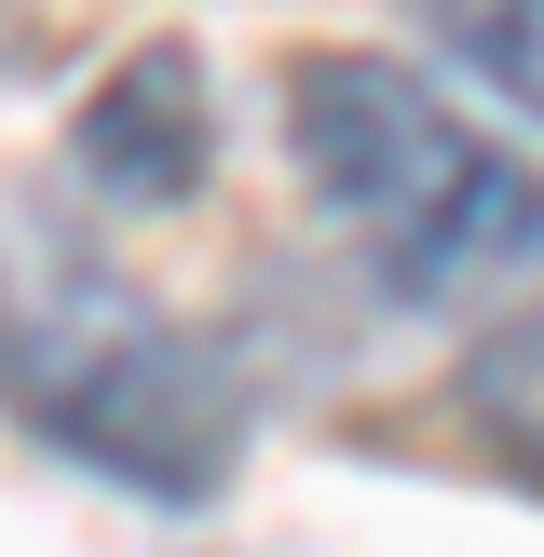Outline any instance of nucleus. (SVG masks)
Wrapping results in <instances>:
<instances>
[{
    "label": "nucleus",
    "instance_id": "1",
    "mask_svg": "<svg viewBox=\"0 0 544 557\" xmlns=\"http://www.w3.org/2000/svg\"><path fill=\"white\" fill-rule=\"evenodd\" d=\"M286 150L313 177V218L354 245V272L395 313H462L544 272V163H517L395 54H299Z\"/></svg>",
    "mask_w": 544,
    "mask_h": 557
},
{
    "label": "nucleus",
    "instance_id": "2",
    "mask_svg": "<svg viewBox=\"0 0 544 557\" xmlns=\"http://www.w3.org/2000/svg\"><path fill=\"white\" fill-rule=\"evenodd\" d=\"M0 408L150 504H205L245 449L232 368L41 218H0Z\"/></svg>",
    "mask_w": 544,
    "mask_h": 557
},
{
    "label": "nucleus",
    "instance_id": "3",
    "mask_svg": "<svg viewBox=\"0 0 544 557\" xmlns=\"http://www.w3.org/2000/svg\"><path fill=\"white\" fill-rule=\"evenodd\" d=\"M69 163H82V190H109V205H190V190H205V163H218L205 69H190L177 41L123 54V69H109L96 96H82Z\"/></svg>",
    "mask_w": 544,
    "mask_h": 557
},
{
    "label": "nucleus",
    "instance_id": "4",
    "mask_svg": "<svg viewBox=\"0 0 544 557\" xmlns=\"http://www.w3.org/2000/svg\"><path fill=\"white\" fill-rule=\"evenodd\" d=\"M462 422H477V449L504 462L517 490H544V299L504 313L477 354H462Z\"/></svg>",
    "mask_w": 544,
    "mask_h": 557
},
{
    "label": "nucleus",
    "instance_id": "5",
    "mask_svg": "<svg viewBox=\"0 0 544 557\" xmlns=\"http://www.w3.org/2000/svg\"><path fill=\"white\" fill-rule=\"evenodd\" d=\"M408 14L435 27L449 69H477L504 109H531V123H544V0H408Z\"/></svg>",
    "mask_w": 544,
    "mask_h": 557
}]
</instances>
